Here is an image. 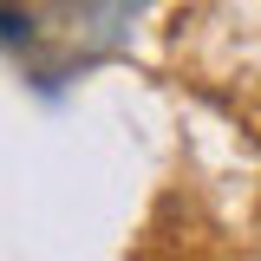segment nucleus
Instances as JSON below:
<instances>
[{
	"label": "nucleus",
	"mask_w": 261,
	"mask_h": 261,
	"mask_svg": "<svg viewBox=\"0 0 261 261\" xmlns=\"http://www.w3.org/2000/svg\"><path fill=\"white\" fill-rule=\"evenodd\" d=\"M20 33H27V13H20V0H7V46H20Z\"/></svg>",
	"instance_id": "1"
}]
</instances>
